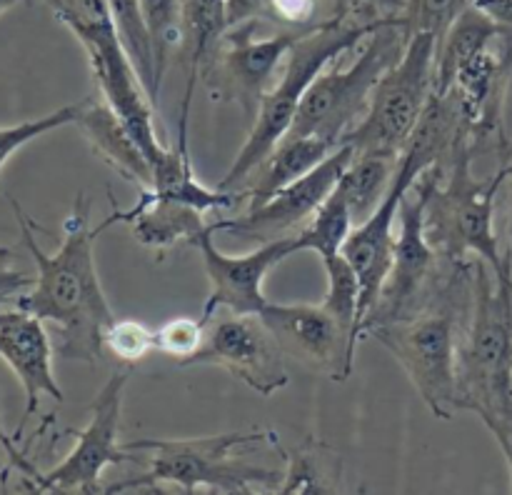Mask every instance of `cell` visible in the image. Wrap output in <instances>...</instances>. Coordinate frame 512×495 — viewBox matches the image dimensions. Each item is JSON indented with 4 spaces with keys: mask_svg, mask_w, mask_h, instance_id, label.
<instances>
[{
    "mask_svg": "<svg viewBox=\"0 0 512 495\" xmlns=\"http://www.w3.org/2000/svg\"><path fill=\"white\" fill-rule=\"evenodd\" d=\"M15 220L20 225V240L35 263V283L15 300L13 305L38 315L58 330V350L65 360L98 363L105 355L103 335L115 320L105 290L98 278L93 243L103 225L90 228V198L78 193L73 210L65 218L63 240L55 253H45L35 240V220L23 210V205L8 195Z\"/></svg>",
    "mask_w": 512,
    "mask_h": 495,
    "instance_id": "1",
    "label": "cell"
},
{
    "mask_svg": "<svg viewBox=\"0 0 512 495\" xmlns=\"http://www.w3.org/2000/svg\"><path fill=\"white\" fill-rule=\"evenodd\" d=\"M458 410L488 425L512 478V253L500 270L475 260L473 298L458 345Z\"/></svg>",
    "mask_w": 512,
    "mask_h": 495,
    "instance_id": "2",
    "label": "cell"
},
{
    "mask_svg": "<svg viewBox=\"0 0 512 495\" xmlns=\"http://www.w3.org/2000/svg\"><path fill=\"white\" fill-rule=\"evenodd\" d=\"M475 263L458 265L425 308L365 330L400 363L430 413L450 420L458 410V345L473 298Z\"/></svg>",
    "mask_w": 512,
    "mask_h": 495,
    "instance_id": "3",
    "label": "cell"
},
{
    "mask_svg": "<svg viewBox=\"0 0 512 495\" xmlns=\"http://www.w3.org/2000/svg\"><path fill=\"white\" fill-rule=\"evenodd\" d=\"M475 155L478 150L470 143V133H463L445 163L415 180L425 195V235L445 258L465 260L475 255L500 270L508 253H500L495 235V200L508 183L510 165L500 158L490 178H475Z\"/></svg>",
    "mask_w": 512,
    "mask_h": 495,
    "instance_id": "4",
    "label": "cell"
},
{
    "mask_svg": "<svg viewBox=\"0 0 512 495\" xmlns=\"http://www.w3.org/2000/svg\"><path fill=\"white\" fill-rule=\"evenodd\" d=\"M512 70V35L495 25L478 8H468L435 55V93H455L470 143L478 155L500 148L508 135L503 130V103Z\"/></svg>",
    "mask_w": 512,
    "mask_h": 495,
    "instance_id": "5",
    "label": "cell"
},
{
    "mask_svg": "<svg viewBox=\"0 0 512 495\" xmlns=\"http://www.w3.org/2000/svg\"><path fill=\"white\" fill-rule=\"evenodd\" d=\"M383 23H388V20H383ZM383 23H350V20L338 18V15H330L328 20H320L318 25L305 30L298 38V43L290 48L288 58H285V70L280 83L273 85L265 93V98L260 100V108L253 118L248 140L238 150L228 175L220 180L218 188L235 193L245 183V178L288 135L295 113H298L300 100H303L310 83L335 58L350 53L363 40H368L370 33H375Z\"/></svg>",
    "mask_w": 512,
    "mask_h": 495,
    "instance_id": "6",
    "label": "cell"
},
{
    "mask_svg": "<svg viewBox=\"0 0 512 495\" xmlns=\"http://www.w3.org/2000/svg\"><path fill=\"white\" fill-rule=\"evenodd\" d=\"M263 440H275L270 430H243V433H220L208 438L185 440H130L123 443L130 453H148L150 465L143 478L113 485L108 490L155 488L160 483L178 485L185 493L193 490H220V493H250L255 485H275L278 470L260 468L243 460L245 448Z\"/></svg>",
    "mask_w": 512,
    "mask_h": 495,
    "instance_id": "7",
    "label": "cell"
},
{
    "mask_svg": "<svg viewBox=\"0 0 512 495\" xmlns=\"http://www.w3.org/2000/svg\"><path fill=\"white\" fill-rule=\"evenodd\" d=\"M403 20L395 18L380 25L365 40L363 50L348 68H325L305 90L288 135H318L335 145H343L345 135L365 115L375 85L403 55Z\"/></svg>",
    "mask_w": 512,
    "mask_h": 495,
    "instance_id": "8",
    "label": "cell"
},
{
    "mask_svg": "<svg viewBox=\"0 0 512 495\" xmlns=\"http://www.w3.org/2000/svg\"><path fill=\"white\" fill-rule=\"evenodd\" d=\"M435 55L438 40L433 35H413L398 63L375 85L363 120L345 135L343 143L353 145L355 153H388L400 158L433 95Z\"/></svg>",
    "mask_w": 512,
    "mask_h": 495,
    "instance_id": "9",
    "label": "cell"
},
{
    "mask_svg": "<svg viewBox=\"0 0 512 495\" xmlns=\"http://www.w3.org/2000/svg\"><path fill=\"white\" fill-rule=\"evenodd\" d=\"M130 380V370L110 375L108 383L100 388L90 405V420L83 430H68L75 435V448L60 460L55 468L25 470L28 488L40 490H58V493H103L100 478H103L108 465L128 463L135 460V453L125 450L118 443L120 433V415H123V395L125 385Z\"/></svg>",
    "mask_w": 512,
    "mask_h": 495,
    "instance_id": "10",
    "label": "cell"
},
{
    "mask_svg": "<svg viewBox=\"0 0 512 495\" xmlns=\"http://www.w3.org/2000/svg\"><path fill=\"white\" fill-rule=\"evenodd\" d=\"M258 23L260 20H248L228 28L215 53L200 70V80L208 88L210 98L218 103H235L245 118H255L260 100L270 90V78L305 33V30H283L258 38L255 35Z\"/></svg>",
    "mask_w": 512,
    "mask_h": 495,
    "instance_id": "11",
    "label": "cell"
},
{
    "mask_svg": "<svg viewBox=\"0 0 512 495\" xmlns=\"http://www.w3.org/2000/svg\"><path fill=\"white\" fill-rule=\"evenodd\" d=\"M188 365L223 368L263 398L288 385L285 353L260 313H230L210 325Z\"/></svg>",
    "mask_w": 512,
    "mask_h": 495,
    "instance_id": "12",
    "label": "cell"
},
{
    "mask_svg": "<svg viewBox=\"0 0 512 495\" xmlns=\"http://www.w3.org/2000/svg\"><path fill=\"white\" fill-rule=\"evenodd\" d=\"M88 55L90 70L98 83L100 95L105 103L115 110L120 123L125 125L138 148L148 158L150 168H158L165 160L170 148H165L158 140V128H155V110L153 98L145 90L128 50L123 48L118 38V30H105V33L88 35L78 40Z\"/></svg>",
    "mask_w": 512,
    "mask_h": 495,
    "instance_id": "13",
    "label": "cell"
},
{
    "mask_svg": "<svg viewBox=\"0 0 512 495\" xmlns=\"http://www.w3.org/2000/svg\"><path fill=\"white\" fill-rule=\"evenodd\" d=\"M213 225L195 240L200 258H203L205 273L210 280V295L203 305V320L210 323L218 310L230 313H260L268 303L263 293V280L268 278L275 265L283 263L293 253H298V235H283L263 243L260 248L245 255H230L215 245Z\"/></svg>",
    "mask_w": 512,
    "mask_h": 495,
    "instance_id": "14",
    "label": "cell"
},
{
    "mask_svg": "<svg viewBox=\"0 0 512 495\" xmlns=\"http://www.w3.org/2000/svg\"><path fill=\"white\" fill-rule=\"evenodd\" d=\"M260 318L265 320L285 355L313 373L328 375L335 383H345L350 378L358 348L348 330L323 303H270L268 300L260 310Z\"/></svg>",
    "mask_w": 512,
    "mask_h": 495,
    "instance_id": "15",
    "label": "cell"
},
{
    "mask_svg": "<svg viewBox=\"0 0 512 495\" xmlns=\"http://www.w3.org/2000/svg\"><path fill=\"white\" fill-rule=\"evenodd\" d=\"M353 155V145H338L318 168H313L308 175L280 190L268 203L258 205V208H245L238 218L218 220V223H213V230L215 233L240 235V238H258L263 243L283 238V235H293L288 230L308 223L310 215L325 203V198L333 193L338 180L343 178Z\"/></svg>",
    "mask_w": 512,
    "mask_h": 495,
    "instance_id": "16",
    "label": "cell"
},
{
    "mask_svg": "<svg viewBox=\"0 0 512 495\" xmlns=\"http://www.w3.org/2000/svg\"><path fill=\"white\" fill-rule=\"evenodd\" d=\"M0 360L13 370L25 393V413L13 435L18 440L30 415L38 413L43 395L55 403H63L65 398L53 373V343L45 320L18 305L0 310Z\"/></svg>",
    "mask_w": 512,
    "mask_h": 495,
    "instance_id": "17",
    "label": "cell"
},
{
    "mask_svg": "<svg viewBox=\"0 0 512 495\" xmlns=\"http://www.w3.org/2000/svg\"><path fill=\"white\" fill-rule=\"evenodd\" d=\"M110 203H113V213L100 223L103 230L115 223L130 225L133 238L145 248L158 250V253H168L170 248L183 243L195 245L200 233L210 228L203 218V210L180 203V200L163 198L150 188L140 190L138 200L128 210L118 208L113 195H110Z\"/></svg>",
    "mask_w": 512,
    "mask_h": 495,
    "instance_id": "18",
    "label": "cell"
},
{
    "mask_svg": "<svg viewBox=\"0 0 512 495\" xmlns=\"http://www.w3.org/2000/svg\"><path fill=\"white\" fill-rule=\"evenodd\" d=\"M75 125L83 130L90 150H93L105 165H110L120 178L130 180V183L140 185V188H153L155 175L148 158H145L143 150L138 148L133 135L125 130L123 123H120L115 110L105 103L103 95H100V98L80 100Z\"/></svg>",
    "mask_w": 512,
    "mask_h": 495,
    "instance_id": "19",
    "label": "cell"
},
{
    "mask_svg": "<svg viewBox=\"0 0 512 495\" xmlns=\"http://www.w3.org/2000/svg\"><path fill=\"white\" fill-rule=\"evenodd\" d=\"M335 148L338 145L318 135H285L278 148L235 190V198L243 200L245 208H258L268 203L280 190L318 168Z\"/></svg>",
    "mask_w": 512,
    "mask_h": 495,
    "instance_id": "20",
    "label": "cell"
},
{
    "mask_svg": "<svg viewBox=\"0 0 512 495\" xmlns=\"http://www.w3.org/2000/svg\"><path fill=\"white\" fill-rule=\"evenodd\" d=\"M398 170V155L388 153H355L335 190L345 198L350 213L358 223L375 213L393 185Z\"/></svg>",
    "mask_w": 512,
    "mask_h": 495,
    "instance_id": "21",
    "label": "cell"
},
{
    "mask_svg": "<svg viewBox=\"0 0 512 495\" xmlns=\"http://www.w3.org/2000/svg\"><path fill=\"white\" fill-rule=\"evenodd\" d=\"M185 18V55H188L190 73L185 100H193L195 83L200 70L215 53L223 35L228 33V0H183Z\"/></svg>",
    "mask_w": 512,
    "mask_h": 495,
    "instance_id": "22",
    "label": "cell"
},
{
    "mask_svg": "<svg viewBox=\"0 0 512 495\" xmlns=\"http://www.w3.org/2000/svg\"><path fill=\"white\" fill-rule=\"evenodd\" d=\"M108 5L110 15H113V25L115 30H118L120 43L128 50L130 60H133L145 90H148V95L155 103L160 95V83L158 73H155L153 43H150V33L148 25H145L140 0H108Z\"/></svg>",
    "mask_w": 512,
    "mask_h": 495,
    "instance_id": "23",
    "label": "cell"
},
{
    "mask_svg": "<svg viewBox=\"0 0 512 495\" xmlns=\"http://www.w3.org/2000/svg\"><path fill=\"white\" fill-rule=\"evenodd\" d=\"M353 213H350L348 203L338 190L325 198V203L315 210L308 218V223L300 228L298 235V248L300 250H313L320 255V260H330L340 255L345 240H348L350 230H353Z\"/></svg>",
    "mask_w": 512,
    "mask_h": 495,
    "instance_id": "24",
    "label": "cell"
},
{
    "mask_svg": "<svg viewBox=\"0 0 512 495\" xmlns=\"http://www.w3.org/2000/svg\"><path fill=\"white\" fill-rule=\"evenodd\" d=\"M330 460V450L315 440H305L293 450H285L283 483L280 493H335L340 490V473H325V463Z\"/></svg>",
    "mask_w": 512,
    "mask_h": 495,
    "instance_id": "25",
    "label": "cell"
},
{
    "mask_svg": "<svg viewBox=\"0 0 512 495\" xmlns=\"http://www.w3.org/2000/svg\"><path fill=\"white\" fill-rule=\"evenodd\" d=\"M323 268L325 275H328V293H325L323 305L348 330L355 348H358L360 338H363V333H360V293L363 290H360L358 273L345 260L343 253L330 260H323Z\"/></svg>",
    "mask_w": 512,
    "mask_h": 495,
    "instance_id": "26",
    "label": "cell"
},
{
    "mask_svg": "<svg viewBox=\"0 0 512 495\" xmlns=\"http://www.w3.org/2000/svg\"><path fill=\"white\" fill-rule=\"evenodd\" d=\"M145 25H148L150 43L155 53V73L163 85L165 68L178 48L185 45V18L183 0H140Z\"/></svg>",
    "mask_w": 512,
    "mask_h": 495,
    "instance_id": "27",
    "label": "cell"
},
{
    "mask_svg": "<svg viewBox=\"0 0 512 495\" xmlns=\"http://www.w3.org/2000/svg\"><path fill=\"white\" fill-rule=\"evenodd\" d=\"M468 8H473V0H405V10L400 15L405 40L418 33H428L440 45L455 20Z\"/></svg>",
    "mask_w": 512,
    "mask_h": 495,
    "instance_id": "28",
    "label": "cell"
},
{
    "mask_svg": "<svg viewBox=\"0 0 512 495\" xmlns=\"http://www.w3.org/2000/svg\"><path fill=\"white\" fill-rule=\"evenodd\" d=\"M80 103L63 105V108L53 110V113H45L40 118L23 120V123L13 125H0V173H3L5 163L18 153L23 145L33 143L40 135L53 133V130L65 128V125H73L75 118H78Z\"/></svg>",
    "mask_w": 512,
    "mask_h": 495,
    "instance_id": "29",
    "label": "cell"
},
{
    "mask_svg": "<svg viewBox=\"0 0 512 495\" xmlns=\"http://www.w3.org/2000/svg\"><path fill=\"white\" fill-rule=\"evenodd\" d=\"M105 353H113L123 363L133 365L158 350V335L148 325L133 318H115L103 335Z\"/></svg>",
    "mask_w": 512,
    "mask_h": 495,
    "instance_id": "30",
    "label": "cell"
},
{
    "mask_svg": "<svg viewBox=\"0 0 512 495\" xmlns=\"http://www.w3.org/2000/svg\"><path fill=\"white\" fill-rule=\"evenodd\" d=\"M205 323L200 318H173L155 330L158 335V353L168 355L183 365L193 358L205 340Z\"/></svg>",
    "mask_w": 512,
    "mask_h": 495,
    "instance_id": "31",
    "label": "cell"
},
{
    "mask_svg": "<svg viewBox=\"0 0 512 495\" xmlns=\"http://www.w3.org/2000/svg\"><path fill=\"white\" fill-rule=\"evenodd\" d=\"M333 15L350 20V23H383V20L400 18L405 10V0H330Z\"/></svg>",
    "mask_w": 512,
    "mask_h": 495,
    "instance_id": "32",
    "label": "cell"
},
{
    "mask_svg": "<svg viewBox=\"0 0 512 495\" xmlns=\"http://www.w3.org/2000/svg\"><path fill=\"white\" fill-rule=\"evenodd\" d=\"M320 0H265L263 20L285 25L288 30L313 28Z\"/></svg>",
    "mask_w": 512,
    "mask_h": 495,
    "instance_id": "33",
    "label": "cell"
},
{
    "mask_svg": "<svg viewBox=\"0 0 512 495\" xmlns=\"http://www.w3.org/2000/svg\"><path fill=\"white\" fill-rule=\"evenodd\" d=\"M13 260V248H0V305L15 303L35 283V275L13 268Z\"/></svg>",
    "mask_w": 512,
    "mask_h": 495,
    "instance_id": "34",
    "label": "cell"
},
{
    "mask_svg": "<svg viewBox=\"0 0 512 495\" xmlns=\"http://www.w3.org/2000/svg\"><path fill=\"white\" fill-rule=\"evenodd\" d=\"M265 0H228V28L248 20H263Z\"/></svg>",
    "mask_w": 512,
    "mask_h": 495,
    "instance_id": "35",
    "label": "cell"
},
{
    "mask_svg": "<svg viewBox=\"0 0 512 495\" xmlns=\"http://www.w3.org/2000/svg\"><path fill=\"white\" fill-rule=\"evenodd\" d=\"M473 5L512 35V0H473Z\"/></svg>",
    "mask_w": 512,
    "mask_h": 495,
    "instance_id": "36",
    "label": "cell"
},
{
    "mask_svg": "<svg viewBox=\"0 0 512 495\" xmlns=\"http://www.w3.org/2000/svg\"><path fill=\"white\" fill-rule=\"evenodd\" d=\"M500 158L508 160L510 165V175H508V183H510V195H508V235H510V253H512V140L505 138L498 148Z\"/></svg>",
    "mask_w": 512,
    "mask_h": 495,
    "instance_id": "37",
    "label": "cell"
},
{
    "mask_svg": "<svg viewBox=\"0 0 512 495\" xmlns=\"http://www.w3.org/2000/svg\"><path fill=\"white\" fill-rule=\"evenodd\" d=\"M15 453H18V448H15V438H8V435L0 430V475H3L5 465H8V468H13Z\"/></svg>",
    "mask_w": 512,
    "mask_h": 495,
    "instance_id": "38",
    "label": "cell"
},
{
    "mask_svg": "<svg viewBox=\"0 0 512 495\" xmlns=\"http://www.w3.org/2000/svg\"><path fill=\"white\" fill-rule=\"evenodd\" d=\"M18 3H25V0H0V15L8 13V10L15 8Z\"/></svg>",
    "mask_w": 512,
    "mask_h": 495,
    "instance_id": "39",
    "label": "cell"
},
{
    "mask_svg": "<svg viewBox=\"0 0 512 495\" xmlns=\"http://www.w3.org/2000/svg\"><path fill=\"white\" fill-rule=\"evenodd\" d=\"M25 3H28V5H33V3H35V0H25Z\"/></svg>",
    "mask_w": 512,
    "mask_h": 495,
    "instance_id": "40",
    "label": "cell"
},
{
    "mask_svg": "<svg viewBox=\"0 0 512 495\" xmlns=\"http://www.w3.org/2000/svg\"><path fill=\"white\" fill-rule=\"evenodd\" d=\"M0 248H3V245H0Z\"/></svg>",
    "mask_w": 512,
    "mask_h": 495,
    "instance_id": "41",
    "label": "cell"
}]
</instances>
